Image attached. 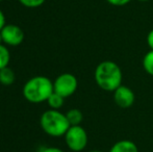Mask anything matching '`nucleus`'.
<instances>
[{
	"instance_id": "nucleus-11",
	"label": "nucleus",
	"mask_w": 153,
	"mask_h": 152,
	"mask_svg": "<svg viewBox=\"0 0 153 152\" xmlns=\"http://www.w3.org/2000/svg\"><path fill=\"white\" fill-rule=\"evenodd\" d=\"M64 100L65 98L62 96L59 95L57 93L53 92L52 94L50 95V97L48 98L47 102H48L49 106H50L52 110H59L61 108L62 105H64Z\"/></svg>"
},
{
	"instance_id": "nucleus-22",
	"label": "nucleus",
	"mask_w": 153,
	"mask_h": 152,
	"mask_svg": "<svg viewBox=\"0 0 153 152\" xmlns=\"http://www.w3.org/2000/svg\"><path fill=\"white\" fill-rule=\"evenodd\" d=\"M1 1H2V0H0V2H1Z\"/></svg>"
},
{
	"instance_id": "nucleus-5",
	"label": "nucleus",
	"mask_w": 153,
	"mask_h": 152,
	"mask_svg": "<svg viewBox=\"0 0 153 152\" xmlns=\"http://www.w3.org/2000/svg\"><path fill=\"white\" fill-rule=\"evenodd\" d=\"M78 87V80L76 76L71 73H62L56 77L53 82L54 92L64 98L70 97L76 92Z\"/></svg>"
},
{
	"instance_id": "nucleus-12",
	"label": "nucleus",
	"mask_w": 153,
	"mask_h": 152,
	"mask_svg": "<svg viewBox=\"0 0 153 152\" xmlns=\"http://www.w3.org/2000/svg\"><path fill=\"white\" fill-rule=\"evenodd\" d=\"M143 68L146 73L153 76V50H149L144 55Z\"/></svg>"
},
{
	"instance_id": "nucleus-4",
	"label": "nucleus",
	"mask_w": 153,
	"mask_h": 152,
	"mask_svg": "<svg viewBox=\"0 0 153 152\" xmlns=\"http://www.w3.org/2000/svg\"><path fill=\"white\" fill-rule=\"evenodd\" d=\"M64 136L67 146L71 151L80 152L88 145V133L85 128L80 125L70 126Z\"/></svg>"
},
{
	"instance_id": "nucleus-18",
	"label": "nucleus",
	"mask_w": 153,
	"mask_h": 152,
	"mask_svg": "<svg viewBox=\"0 0 153 152\" xmlns=\"http://www.w3.org/2000/svg\"><path fill=\"white\" fill-rule=\"evenodd\" d=\"M4 26H5V17H4L3 13L1 12V10H0V31Z\"/></svg>"
},
{
	"instance_id": "nucleus-8",
	"label": "nucleus",
	"mask_w": 153,
	"mask_h": 152,
	"mask_svg": "<svg viewBox=\"0 0 153 152\" xmlns=\"http://www.w3.org/2000/svg\"><path fill=\"white\" fill-rule=\"evenodd\" d=\"M108 152H139V148L132 141L121 140L116 142Z\"/></svg>"
},
{
	"instance_id": "nucleus-20",
	"label": "nucleus",
	"mask_w": 153,
	"mask_h": 152,
	"mask_svg": "<svg viewBox=\"0 0 153 152\" xmlns=\"http://www.w3.org/2000/svg\"><path fill=\"white\" fill-rule=\"evenodd\" d=\"M3 43V40H2V36H1V33H0V44Z\"/></svg>"
},
{
	"instance_id": "nucleus-1",
	"label": "nucleus",
	"mask_w": 153,
	"mask_h": 152,
	"mask_svg": "<svg viewBox=\"0 0 153 152\" xmlns=\"http://www.w3.org/2000/svg\"><path fill=\"white\" fill-rule=\"evenodd\" d=\"M94 78L97 85L105 92H114L122 85L123 73L120 66L113 61H103L96 67Z\"/></svg>"
},
{
	"instance_id": "nucleus-19",
	"label": "nucleus",
	"mask_w": 153,
	"mask_h": 152,
	"mask_svg": "<svg viewBox=\"0 0 153 152\" xmlns=\"http://www.w3.org/2000/svg\"><path fill=\"white\" fill-rule=\"evenodd\" d=\"M89 152H104V151H102V150H98V149H95V150H91V151H89Z\"/></svg>"
},
{
	"instance_id": "nucleus-17",
	"label": "nucleus",
	"mask_w": 153,
	"mask_h": 152,
	"mask_svg": "<svg viewBox=\"0 0 153 152\" xmlns=\"http://www.w3.org/2000/svg\"><path fill=\"white\" fill-rule=\"evenodd\" d=\"M43 152H65L62 150L61 148H57V147H48V148H45Z\"/></svg>"
},
{
	"instance_id": "nucleus-15",
	"label": "nucleus",
	"mask_w": 153,
	"mask_h": 152,
	"mask_svg": "<svg viewBox=\"0 0 153 152\" xmlns=\"http://www.w3.org/2000/svg\"><path fill=\"white\" fill-rule=\"evenodd\" d=\"M107 3H109L111 5L114 6H124L126 4H128L131 0H106Z\"/></svg>"
},
{
	"instance_id": "nucleus-10",
	"label": "nucleus",
	"mask_w": 153,
	"mask_h": 152,
	"mask_svg": "<svg viewBox=\"0 0 153 152\" xmlns=\"http://www.w3.org/2000/svg\"><path fill=\"white\" fill-rule=\"evenodd\" d=\"M66 117L68 119L69 123L71 126H76V125H80V123L82 122L83 119V115L77 108H72V110H68L66 114Z\"/></svg>"
},
{
	"instance_id": "nucleus-9",
	"label": "nucleus",
	"mask_w": 153,
	"mask_h": 152,
	"mask_svg": "<svg viewBox=\"0 0 153 152\" xmlns=\"http://www.w3.org/2000/svg\"><path fill=\"white\" fill-rule=\"evenodd\" d=\"M16 76L15 72L10 68L5 67L0 70V83L3 85H10L14 83Z\"/></svg>"
},
{
	"instance_id": "nucleus-14",
	"label": "nucleus",
	"mask_w": 153,
	"mask_h": 152,
	"mask_svg": "<svg viewBox=\"0 0 153 152\" xmlns=\"http://www.w3.org/2000/svg\"><path fill=\"white\" fill-rule=\"evenodd\" d=\"M19 1L26 7H38L44 3L45 0H19Z\"/></svg>"
},
{
	"instance_id": "nucleus-7",
	"label": "nucleus",
	"mask_w": 153,
	"mask_h": 152,
	"mask_svg": "<svg viewBox=\"0 0 153 152\" xmlns=\"http://www.w3.org/2000/svg\"><path fill=\"white\" fill-rule=\"evenodd\" d=\"M114 101L119 108H128L133 105L135 101V95L130 87L121 85L114 91Z\"/></svg>"
},
{
	"instance_id": "nucleus-6",
	"label": "nucleus",
	"mask_w": 153,
	"mask_h": 152,
	"mask_svg": "<svg viewBox=\"0 0 153 152\" xmlns=\"http://www.w3.org/2000/svg\"><path fill=\"white\" fill-rule=\"evenodd\" d=\"M0 33L3 43L10 46H19L24 40V31L18 25L5 24Z\"/></svg>"
},
{
	"instance_id": "nucleus-2",
	"label": "nucleus",
	"mask_w": 153,
	"mask_h": 152,
	"mask_svg": "<svg viewBox=\"0 0 153 152\" xmlns=\"http://www.w3.org/2000/svg\"><path fill=\"white\" fill-rule=\"evenodd\" d=\"M53 92V82L46 76L32 77L23 87V96L31 103L47 101Z\"/></svg>"
},
{
	"instance_id": "nucleus-16",
	"label": "nucleus",
	"mask_w": 153,
	"mask_h": 152,
	"mask_svg": "<svg viewBox=\"0 0 153 152\" xmlns=\"http://www.w3.org/2000/svg\"><path fill=\"white\" fill-rule=\"evenodd\" d=\"M147 45L150 50H153V29H151L147 35Z\"/></svg>"
},
{
	"instance_id": "nucleus-13",
	"label": "nucleus",
	"mask_w": 153,
	"mask_h": 152,
	"mask_svg": "<svg viewBox=\"0 0 153 152\" xmlns=\"http://www.w3.org/2000/svg\"><path fill=\"white\" fill-rule=\"evenodd\" d=\"M10 59V54L8 49L3 44H0V70L5 67H8Z\"/></svg>"
},
{
	"instance_id": "nucleus-3",
	"label": "nucleus",
	"mask_w": 153,
	"mask_h": 152,
	"mask_svg": "<svg viewBox=\"0 0 153 152\" xmlns=\"http://www.w3.org/2000/svg\"><path fill=\"white\" fill-rule=\"evenodd\" d=\"M40 124L47 134L54 138L65 136L71 126L66 114H62L57 110H46L41 116Z\"/></svg>"
},
{
	"instance_id": "nucleus-21",
	"label": "nucleus",
	"mask_w": 153,
	"mask_h": 152,
	"mask_svg": "<svg viewBox=\"0 0 153 152\" xmlns=\"http://www.w3.org/2000/svg\"><path fill=\"white\" fill-rule=\"evenodd\" d=\"M137 1H141V2H146V1H149V0H137Z\"/></svg>"
}]
</instances>
